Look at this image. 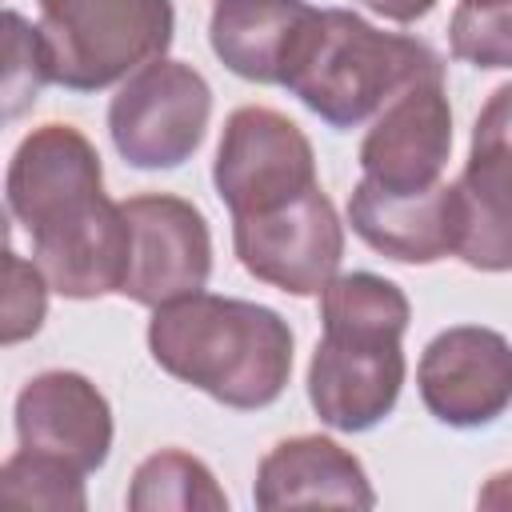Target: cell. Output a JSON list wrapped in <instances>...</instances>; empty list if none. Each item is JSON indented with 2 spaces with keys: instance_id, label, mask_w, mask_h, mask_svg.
Returning <instances> with one entry per match:
<instances>
[{
  "instance_id": "6da1fadb",
  "label": "cell",
  "mask_w": 512,
  "mask_h": 512,
  "mask_svg": "<svg viewBox=\"0 0 512 512\" xmlns=\"http://www.w3.org/2000/svg\"><path fill=\"white\" fill-rule=\"evenodd\" d=\"M8 212L32 240V260L68 300L120 292L132 232L124 208L104 196L92 140L72 124L32 128L8 164Z\"/></svg>"
},
{
  "instance_id": "7a4b0ae2",
  "label": "cell",
  "mask_w": 512,
  "mask_h": 512,
  "mask_svg": "<svg viewBox=\"0 0 512 512\" xmlns=\"http://www.w3.org/2000/svg\"><path fill=\"white\" fill-rule=\"evenodd\" d=\"M152 360L224 408L256 412L284 396L292 376V328L280 312L192 292L160 304L148 324Z\"/></svg>"
},
{
  "instance_id": "3957f363",
  "label": "cell",
  "mask_w": 512,
  "mask_h": 512,
  "mask_svg": "<svg viewBox=\"0 0 512 512\" xmlns=\"http://www.w3.org/2000/svg\"><path fill=\"white\" fill-rule=\"evenodd\" d=\"M408 296L376 272L332 276L320 292L324 336L308 364V400L336 432L376 428L400 400Z\"/></svg>"
},
{
  "instance_id": "277c9868",
  "label": "cell",
  "mask_w": 512,
  "mask_h": 512,
  "mask_svg": "<svg viewBox=\"0 0 512 512\" xmlns=\"http://www.w3.org/2000/svg\"><path fill=\"white\" fill-rule=\"evenodd\" d=\"M420 80H444V60L416 36L380 32L348 8H320V20L284 84L328 128L348 132Z\"/></svg>"
},
{
  "instance_id": "5b68a950",
  "label": "cell",
  "mask_w": 512,
  "mask_h": 512,
  "mask_svg": "<svg viewBox=\"0 0 512 512\" xmlns=\"http://www.w3.org/2000/svg\"><path fill=\"white\" fill-rule=\"evenodd\" d=\"M48 80L104 92L160 60L176 32L172 0H36Z\"/></svg>"
},
{
  "instance_id": "8992f818",
  "label": "cell",
  "mask_w": 512,
  "mask_h": 512,
  "mask_svg": "<svg viewBox=\"0 0 512 512\" xmlns=\"http://www.w3.org/2000/svg\"><path fill=\"white\" fill-rule=\"evenodd\" d=\"M212 116L208 80L184 60L136 68L108 104V132L132 168H180L204 144Z\"/></svg>"
},
{
  "instance_id": "52a82bcc",
  "label": "cell",
  "mask_w": 512,
  "mask_h": 512,
  "mask_svg": "<svg viewBox=\"0 0 512 512\" xmlns=\"http://www.w3.org/2000/svg\"><path fill=\"white\" fill-rule=\"evenodd\" d=\"M212 184L232 220L276 212L320 184L316 152L296 120L264 104H244L224 120Z\"/></svg>"
},
{
  "instance_id": "ba28073f",
  "label": "cell",
  "mask_w": 512,
  "mask_h": 512,
  "mask_svg": "<svg viewBox=\"0 0 512 512\" xmlns=\"http://www.w3.org/2000/svg\"><path fill=\"white\" fill-rule=\"evenodd\" d=\"M232 248L248 276L292 296H320L340 272L344 224L316 184L276 212L232 220Z\"/></svg>"
},
{
  "instance_id": "9c48e42d",
  "label": "cell",
  "mask_w": 512,
  "mask_h": 512,
  "mask_svg": "<svg viewBox=\"0 0 512 512\" xmlns=\"http://www.w3.org/2000/svg\"><path fill=\"white\" fill-rule=\"evenodd\" d=\"M452 192L456 256L480 272H512V84H500L480 108Z\"/></svg>"
},
{
  "instance_id": "30bf717a",
  "label": "cell",
  "mask_w": 512,
  "mask_h": 512,
  "mask_svg": "<svg viewBox=\"0 0 512 512\" xmlns=\"http://www.w3.org/2000/svg\"><path fill=\"white\" fill-rule=\"evenodd\" d=\"M120 208L132 232L120 296L144 308H160L204 292L212 276V236L200 208L168 192H144Z\"/></svg>"
},
{
  "instance_id": "8fae6325",
  "label": "cell",
  "mask_w": 512,
  "mask_h": 512,
  "mask_svg": "<svg viewBox=\"0 0 512 512\" xmlns=\"http://www.w3.org/2000/svg\"><path fill=\"white\" fill-rule=\"evenodd\" d=\"M424 408L448 428H484L512 404V344L480 324L432 336L416 368Z\"/></svg>"
},
{
  "instance_id": "7c38bea8",
  "label": "cell",
  "mask_w": 512,
  "mask_h": 512,
  "mask_svg": "<svg viewBox=\"0 0 512 512\" xmlns=\"http://www.w3.org/2000/svg\"><path fill=\"white\" fill-rule=\"evenodd\" d=\"M448 152L452 108L444 80H420L376 112L360 144V180L396 196L428 192L444 184L440 176L448 168Z\"/></svg>"
},
{
  "instance_id": "4fadbf2b",
  "label": "cell",
  "mask_w": 512,
  "mask_h": 512,
  "mask_svg": "<svg viewBox=\"0 0 512 512\" xmlns=\"http://www.w3.org/2000/svg\"><path fill=\"white\" fill-rule=\"evenodd\" d=\"M16 436L20 448L88 476L108 460L112 408L88 376L40 372L16 396Z\"/></svg>"
},
{
  "instance_id": "5bb4252c",
  "label": "cell",
  "mask_w": 512,
  "mask_h": 512,
  "mask_svg": "<svg viewBox=\"0 0 512 512\" xmlns=\"http://www.w3.org/2000/svg\"><path fill=\"white\" fill-rule=\"evenodd\" d=\"M320 8L308 0H216L208 40L220 64L256 84H284Z\"/></svg>"
},
{
  "instance_id": "9a60e30c",
  "label": "cell",
  "mask_w": 512,
  "mask_h": 512,
  "mask_svg": "<svg viewBox=\"0 0 512 512\" xmlns=\"http://www.w3.org/2000/svg\"><path fill=\"white\" fill-rule=\"evenodd\" d=\"M352 232L400 264H436L448 252L456 256V192L436 184L428 192L396 196L360 180L348 196Z\"/></svg>"
},
{
  "instance_id": "2e32d148",
  "label": "cell",
  "mask_w": 512,
  "mask_h": 512,
  "mask_svg": "<svg viewBox=\"0 0 512 512\" xmlns=\"http://www.w3.org/2000/svg\"><path fill=\"white\" fill-rule=\"evenodd\" d=\"M256 508H300V504H340L372 508L376 492L364 464L328 436L280 440L256 468L252 488Z\"/></svg>"
},
{
  "instance_id": "e0dca14e",
  "label": "cell",
  "mask_w": 512,
  "mask_h": 512,
  "mask_svg": "<svg viewBox=\"0 0 512 512\" xmlns=\"http://www.w3.org/2000/svg\"><path fill=\"white\" fill-rule=\"evenodd\" d=\"M128 508L132 512H164V508H180V512H224L228 496L216 484L212 468L180 448H164L152 452L136 472H132V488H128Z\"/></svg>"
},
{
  "instance_id": "ac0fdd59",
  "label": "cell",
  "mask_w": 512,
  "mask_h": 512,
  "mask_svg": "<svg viewBox=\"0 0 512 512\" xmlns=\"http://www.w3.org/2000/svg\"><path fill=\"white\" fill-rule=\"evenodd\" d=\"M448 44L456 60L476 68H512V0H460Z\"/></svg>"
},
{
  "instance_id": "d6986e66",
  "label": "cell",
  "mask_w": 512,
  "mask_h": 512,
  "mask_svg": "<svg viewBox=\"0 0 512 512\" xmlns=\"http://www.w3.org/2000/svg\"><path fill=\"white\" fill-rule=\"evenodd\" d=\"M0 492H4V500L28 504V508H84L88 504L80 472L56 464V460H44L28 448H20L4 460Z\"/></svg>"
},
{
  "instance_id": "ffe728a7",
  "label": "cell",
  "mask_w": 512,
  "mask_h": 512,
  "mask_svg": "<svg viewBox=\"0 0 512 512\" xmlns=\"http://www.w3.org/2000/svg\"><path fill=\"white\" fill-rule=\"evenodd\" d=\"M8 24V68H4V116L16 120L28 104H36L40 88L48 84V60H44V44H40V28H32L20 12L8 8L4 16Z\"/></svg>"
},
{
  "instance_id": "44dd1931",
  "label": "cell",
  "mask_w": 512,
  "mask_h": 512,
  "mask_svg": "<svg viewBox=\"0 0 512 512\" xmlns=\"http://www.w3.org/2000/svg\"><path fill=\"white\" fill-rule=\"evenodd\" d=\"M4 272H8V288H4V344H20V340L40 332L52 284L44 280L36 260H24L12 248H8Z\"/></svg>"
},
{
  "instance_id": "7402d4cb",
  "label": "cell",
  "mask_w": 512,
  "mask_h": 512,
  "mask_svg": "<svg viewBox=\"0 0 512 512\" xmlns=\"http://www.w3.org/2000/svg\"><path fill=\"white\" fill-rule=\"evenodd\" d=\"M360 4L380 12L384 20H396V24H412L436 8V0H360Z\"/></svg>"
},
{
  "instance_id": "603a6c76",
  "label": "cell",
  "mask_w": 512,
  "mask_h": 512,
  "mask_svg": "<svg viewBox=\"0 0 512 512\" xmlns=\"http://www.w3.org/2000/svg\"><path fill=\"white\" fill-rule=\"evenodd\" d=\"M480 508H512V472H496V476L484 484Z\"/></svg>"
}]
</instances>
